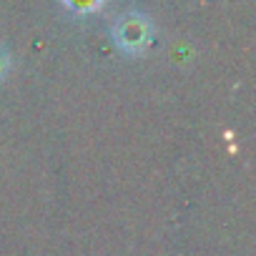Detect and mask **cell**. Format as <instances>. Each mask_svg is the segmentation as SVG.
Returning a JSON list of instances; mask_svg holds the SVG:
<instances>
[{
  "label": "cell",
  "instance_id": "obj_1",
  "mask_svg": "<svg viewBox=\"0 0 256 256\" xmlns=\"http://www.w3.org/2000/svg\"><path fill=\"white\" fill-rule=\"evenodd\" d=\"M148 20L141 18V16H126L120 18L118 23V43L126 48V50H138L148 43Z\"/></svg>",
  "mask_w": 256,
  "mask_h": 256
},
{
  "label": "cell",
  "instance_id": "obj_2",
  "mask_svg": "<svg viewBox=\"0 0 256 256\" xmlns=\"http://www.w3.org/2000/svg\"><path fill=\"white\" fill-rule=\"evenodd\" d=\"M6 68H8V56H6V50L0 48V76L6 73Z\"/></svg>",
  "mask_w": 256,
  "mask_h": 256
}]
</instances>
